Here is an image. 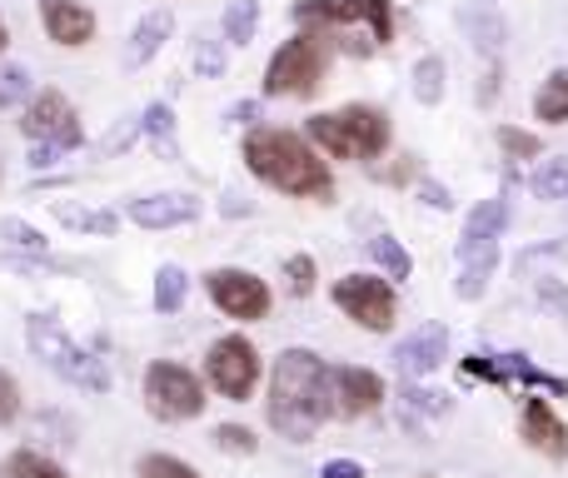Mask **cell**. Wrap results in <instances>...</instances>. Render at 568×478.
Instances as JSON below:
<instances>
[{"instance_id":"e0dca14e","label":"cell","mask_w":568,"mask_h":478,"mask_svg":"<svg viewBox=\"0 0 568 478\" xmlns=\"http://www.w3.org/2000/svg\"><path fill=\"white\" fill-rule=\"evenodd\" d=\"M504 230H509V200H504V195L484 200V205L474 210L469 220H464V235H459V260H464V254H479V250H489V244H499Z\"/></svg>"},{"instance_id":"d590c367","label":"cell","mask_w":568,"mask_h":478,"mask_svg":"<svg viewBox=\"0 0 568 478\" xmlns=\"http://www.w3.org/2000/svg\"><path fill=\"white\" fill-rule=\"evenodd\" d=\"M0 240L16 244V250H26V254H45V235L30 230L26 220H6V225H0Z\"/></svg>"},{"instance_id":"52a82bcc","label":"cell","mask_w":568,"mask_h":478,"mask_svg":"<svg viewBox=\"0 0 568 478\" xmlns=\"http://www.w3.org/2000/svg\"><path fill=\"white\" fill-rule=\"evenodd\" d=\"M334 304H339L344 319H354L359 329L384 334L399 314V299H394V284L379 279V274H344L334 284Z\"/></svg>"},{"instance_id":"30bf717a","label":"cell","mask_w":568,"mask_h":478,"mask_svg":"<svg viewBox=\"0 0 568 478\" xmlns=\"http://www.w3.org/2000/svg\"><path fill=\"white\" fill-rule=\"evenodd\" d=\"M205 289H210V299L230 314V319H245V324L265 319L270 304H275L270 299V284L260 279V274H250V269H210Z\"/></svg>"},{"instance_id":"ac0fdd59","label":"cell","mask_w":568,"mask_h":478,"mask_svg":"<svg viewBox=\"0 0 568 478\" xmlns=\"http://www.w3.org/2000/svg\"><path fill=\"white\" fill-rule=\"evenodd\" d=\"M170 30H175V16H170V10H150V16H140L135 35H130V45H125V70L150 65V60L165 50Z\"/></svg>"},{"instance_id":"74e56055","label":"cell","mask_w":568,"mask_h":478,"mask_svg":"<svg viewBox=\"0 0 568 478\" xmlns=\"http://www.w3.org/2000/svg\"><path fill=\"white\" fill-rule=\"evenodd\" d=\"M284 279H290V294H310L314 289V260L310 254H290V260H284Z\"/></svg>"},{"instance_id":"ba28073f","label":"cell","mask_w":568,"mask_h":478,"mask_svg":"<svg viewBox=\"0 0 568 478\" xmlns=\"http://www.w3.org/2000/svg\"><path fill=\"white\" fill-rule=\"evenodd\" d=\"M205 379H210V389L225 394V399H250L260 384V349L245 334H225V339H215V349L205 354Z\"/></svg>"},{"instance_id":"7402d4cb","label":"cell","mask_w":568,"mask_h":478,"mask_svg":"<svg viewBox=\"0 0 568 478\" xmlns=\"http://www.w3.org/2000/svg\"><path fill=\"white\" fill-rule=\"evenodd\" d=\"M494 269H499V244H489V250L479 254H464V274H459V299H484V289H489Z\"/></svg>"},{"instance_id":"f6af8a7d","label":"cell","mask_w":568,"mask_h":478,"mask_svg":"<svg viewBox=\"0 0 568 478\" xmlns=\"http://www.w3.org/2000/svg\"><path fill=\"white\" fill-rule=\"evenodd\" d=\"M6 45H10V30H6V16H0V55H6Z\"/></svg>"},{"instance_id":"e575fe53","label":"cell","mask_w":568,"mask_h":478,"mask_svg":"<svg viewBox=\"0 0 568 478\" xmlns=\"http://www.w3.org/2000/svg\"><path fill=\"white\" fill-rule=\"evenodd\" d=\"M359 10L374 40H394V0H359Z\"/></svg>"},{"instance_id":"9a60e30c","label":"cell","mask_w":568,"mask_h":478,"mask_svg":"<svg viewBox=\"0 0 568 478\" xmlns=\"http://www.w3.org/2000/svg\"><path fill=\"white\" fill-rule=\"evenodd\" d=\"M200 215V200L175 190V195H140L130 200V220L140 230H175V225H190Z\"/></svg>"},{"instance_id":"5bb4252c","label":"cell","mask_w":568,"mask_h":478,"mask_svg":"<svg viewBox=\"0 0 568 478\" xmlns=\"http://www.w3.org/2000/svg\"><path fill=\"white\" fill-rule=\"evenodd\" d=\"M40 26L65 50L90 45V35H95V16H90L80 0H40Z\"/></svg>"},{"instance_id":"8d00e7d4","label":"cell","mask_w":568,"mask_h":478,"mask_svg":"<svg viewBox=\"0 0 568 478\" xmlns=\"http://www.w3.org/2000/svg\"><path fill=\"white\" fill-rule=\"evenodd\" d=\"M215 444H220L225 454H255V449H260L255 434H250L245 424H220V429H215Z\"/></svg>"},{"instance_id":"8992f818","label":"cell","mask_w":568,"mask_h":478,"mask_svg":"<svg viewBox=\"0 0 568 478\" xmlns=\"http://www.w3.org/2000/svg\"><path fill=\"white\" fill-rule=\"evenodd\" d=\"M145 409L165 424H185L205 409V384H200L185 364L155 359L145 369Z\"/></svg>"},{"instance_id":"ffe728a7","label":"cell","mask_w":568,"mask_h":478,"mask_svg":"<svg viewBox=\"0 0 568 478\" xmlns=\"http://www.w3.org/2000/svg\"><path fill=\"white\" fill-rule=\"evenodd\" d=\"M140 125H145V140L150 150H155L160 160H180V135H175V110L165 105V100H155V105L140 115Z\"/></svg>"},{"instance_id":"d6986e66","label":"cell","mask_w":568,"mask_h":478,"mask_svg":"<svg viewBox=\"0 0 568 478\" xmlns=\"http://www.w3.org/2000/svg\"><path fill=\"white\" fill-rule=\"evenodd\" d=\"M444 414H449V399H444V394H434V389H409V384H404L399 424H404L409 434H429V424L444 419Z\"/></svg>"},{"instance_id":"4fadbf2b","label":"cell","mask_w":568,"mask_h":478,"mask_svg":"<svg viewBox=\"0 0 568 478\" xmlns=\"http://www.w3.org/2000/svg\"><path fill=\"white\" fill-rule=\"evenodd\" d=\"M444 354H449V329H444V324H419V329L404 334V344L394 349V364H399L404 379H424V374H434L444 364Z\"/></svg>"},{"instance_id":"7a4b0ae2","label":"cell","mask_w":568,"mask_h":478,"mask_svg":"<svg viewBox=\"0 0 568 478\" xmlns=\"http://www.w3.org/2000/svg\"><path fill=\"white\" fill-rule=\"evenodd\" d=\"M245 165L255 180H265L280 195H300V200H329L334 195V175L320 160V150L294 130H250L245 135Z\"/></svg>"},{"instance_id":"cb8c5ba5","label":"cell","mask_w":568,"mask_h":478,"mask_svg":"<svg viewBox=\"0 0 568 478\" xmlns=\"http://www.w3.org/2000/svg\"><path fill=\"white\" fill-rule=\"evenodd\" d=\"M60 225L65 230H80V235H115L120 230V215L110 210H80V205H55Z\"/></svg>"},{"instance_id":"f546056e","label":"cell","mask_w":568,"mask_h":478,"mask_svg":"<svg viewBox=\"0 0 568 478\" xmlns=\"http://www.w3.org/2000/svg\"><path fill=\"white\" fill-rule=\"evenodd\" d=\"M6 474L10 478H65V469H60L55 459H45V454H36V449H16V454H10Z\"/></svg>"},{"instance_id":"ee69618b","label":"cell","mask_w":568,"mask_h":478,"mask_svg":"<svg viewBox=\"0 0 568 478\" xmlns=\"http://www.w3.org/2000/svg\"><path fill=\"white\" fill-rule=\"evenodd\" d=\"M60 155H65L60 145H36V150H30V165H36V170H50Z\"/></svg>"},{"instance_id":"f35d334b","label":"cell","mask_w":568,"mask_h":478,"mask_svg":"<svg viewBox=\"0 0 568 478\" xmlns=\"http://www.w3.org/2000/svg\"><path fill=\"white\" fill-rule=\"evenodd\" d=\"M16 419H20V384L0 369V429H6V424H16Z\"/></svg>"},{"instance_id":"d4e9b609","label":"cell","mask_w":568,"mask_h":478,"mask_svg":"<svg viewBox=\"0 0 568 478\" xmlns=\"http://www.w3.org/2000/svg\"><path fill=\"white\" fill-rule=\"evenodd\" d=\"M185 294H190V274L180 264H165L155 274V309L160 314H180L185 309Z\"/></svg>"},{"instance_id":"1f68e13d","label":"cell","mask_w":568,"mask_h":478,"mask_svg":"<svg viewBox=\"0 0 568 478\" xmlns=\"http://www.w3.org/2000/svg\"><path fill=\"white\" fill-rule=\"evenodd\" d=\"M135 478H200L195 469H190L185 459H175V454H145L140 459V469Z\"/></svg>"},{"instance_id":"9c48e42d","label":"cell","mask_w":568,"mask_h":478,"mask_svg":"<svg viewBox=\"0 0 568 478\" xmlns=\"http://www.w3.org/2000/svg\"><path fill=\"white\" fill-rule=\"evenodd\" d=\"M20 130H26V140H36V145H60V150H75L80 140H85L75 105H70L60 90H40L26 105V115H20Z\"/></svg>"},{"instance_id":"7bdbcfd3","label":"cell","mask_w":568,"mask_h":478,"mask_svg":"<svg viewBox=\"0 0 568 478\" xmlns=\"http://www.w3.org/2000/svg\"><path fill=\"white\" fill-rule=\"evenodd\" d=\"M230 120H235V125H255V120H260V100H240V105H230Z\"/></svg>"},{"instance_id":"d6a6232c","label":"cell","mask_w":568,"mask_h":478,"mask_svg":"<svg viewBox=\"0 0 568 478\" xmlns=\"http://www.w3.org/2000/svg\"><path fill=\"white\" fill-rule=\"evenodd\" d=\"M190 60H195V70H200V75H210V80H215V75H225V65H230V55H225V40H210V35H200V40H195V55H190Z\"/></svg>"},{"instance_id":"7c38bea8","label":"cell","mask_w":568,"mask_h":478,"mask_svg":"<svg viewBox=\"0 0 568 478\" xmlns=\"http://www.w3.org/2000/svg\"><path fill=\"white\" fill-rule=\"evenodd\" d=\"M519 434H524V444H529L534 454H544V459H554V464L568 459V424L549 409V399H539V394H529V399H524Z\"/></svg>"},{"instance_id":"44dd1931","label":"cell","mask_w":568,"mask_h":478,"mask_svg":"<svg viewBox=\"0 0 568 478\" xmlns=\"http://www.w3.org/2000/svg\"><path fill=\"white\" fill-rule=\"evenodd\" d=\"M294 20L300 26H354V20H364V10L359 0H300Z\"/></svg>"},{"instance_id":"60d3db41","label":"cell","mask_w":568,"mask_h":478,"mask_svg":"<svg viewBox=\"0 0 568 478\" xmlns=\"http://www.w3.org/2000/svg\"><path fill=\"white\" fill-rule=\"evenodd\" d=\"M320 478H364V469H359L354 459H329V464L320 469Z\"/></svg>"},{"instance_id":"3957f363","label":"cell","mask_w":568,"mask_h":478,"mask_svg":"<svg viewBox=\"0 0 568 478\" xmlns=\"http://www.w3.org/2000/svg\"><path fill=\"white\" fill-rule=\"evenodd\" d=\"M304 135L334 160H379L389 150V115L379 105H344L329 115H310Z\"/></svg>"},{"instance_id":"2e32d148","label":"cell","mask_w":568,"mask_h":478,"mask_svg":"<svg viewBox=\"0 0 568 478\" xmlns=\"http://www.w3.org/2000/svg\"><path fill=\"white\" fill-rule=\"evenodd\" d=\"M459 30L474 40V50H484L489 60H499L504 40H509V26H504V16L489 6V0H464L459 6Z\"/></svg>"},{"instance_id":"603a6c76","label":"cell","mask_w":568,"mask_h":478,"mask_svg":"<svg viewBox=\"0 0 568 478\" xmlns=\"http://www.w3.org/2000/svg\"><path fill=\"white\" fill-rule=\"evenodd\" d=\"M534 120L544 125H568V70H554L534 95Z\"/></svg>"},{"instance_id":"5b68a950","label":"cell","mask_w":568,"mask_h":478,"mask_svg":"<svg viewBox=\"0 0 568 478\" xmlns=\"http://www.w3.org/2000/svg\"><path fill=\"white\" fill-rule=\"evenodd\" d=\"M324 60H329V45H324V30H300L294 40L270 55L265 65V95L270 100H310L320 90Z\"/></svg>"},{"instance_id":"bcb514c9","label":"cell","mask_w":568,"mask_h":478,"mask_svg":"<svg viewBox=\"0 0 568 478\" xmlns=\"http://www.w3.org/2000/svg\"><path fill=\"white\" fill-rule=\"evenodd\" d=\"M424 478H434V474H424Z\"/></svg>"},{"instance_id":"6da1fadb","label":"cell","mask_w":568,"mask_h":478,"mask_svg":"<svg viewBox=\"0 0 568 478\" xmlns=\"http://www.w3.org/2000/svg\"><path fill=\"white\" fill-rule=\"evenodd\" d=\"M329 364L314 349H284L275 374H270V424L290 444H310L320 434V424L329 419Z\"/></svg>"},{"instance_id":"4dcf8cb0","label":"cell","mask_w":568,"mask_h":478,"mask_svg":"<svg viewBox=\"0 0 568 478\" xmlns=\"http://www.w3.org/2000/svg\"><path fill=\"white\" fill-rule=\"evenodd\" d=\"M499 150L509 160H539L544 155L539 135H529V130H519V125H499Z\"/></svg>"},{"instance_id":"277c9868","label":"cell","mask_w":568,"mask_h":478,"mask_svg":"<svg viewBox=\"0 0 568 478\" xmlns=\"http://www.w3.org/2000/svg\"><path fill=\"white\" fill-rule=\"evenodd\" d=\"M26 339H30V349H36V359H45L65 384H75V389H85V394H110V369L90 349H80V344L60 329V319L30 314Z\"/></svg>"},{"instance_id":"f1b7e54d","label":"cell","mask_w":568,"mask_h":478,"mask_svg":"<svg viewBox=\"0 0 568 478\" xmlns=\"http://www.w3.org/2000/svg\"><path fill=\"white\" fill-rule=\"evenodd\" d=\"M534 195L539 200H568V155H559V160H544L539 170H534Z\"/></svg>"},{"instance_id":"b9f144b4","label":"cell","mask_w":568,"mask_h":478,"mask_svg":"<svg viewBox=\"0 0 568 478\" xmlns=\"http://www.w3.org/2000/svg\"><path fill=\"white\" fill-rule=\"evenodd\" d=\"M539 299L568 314V289H559V279H539Z\"/></svg>"},{"instance_id":"ab89813d","label":"cell","mask_w":568,"mask_h":478,"mask_svg":"<svg viewBox=\"0 0 568 478\" xmlns=\"http://www.w3.org/2000/svg\"><path fill=\"white\" fill-rule=\"evenodd\" d=\"M419 200H424L429 210H454V195H449L444 185H434V180H424V185H419Z\"/></svg>"},{"instance_id":"484cf974","label":"cell","mask_w":568,"mask_h":478,"mask_svg":"<svg viewBox=\"0 0 568 478\" xmlns=\"http://www.w3.org/2000/svg\"><path fill=\"white\" fill-rule=\"evenodd\" d=\"M260 30V0H230L225 10V45H250Z\"/></svg>"},{"instance_id":"8fae6325","label":"cell","mask_w":568,"mask_h":478,"mask_svg":"<svg viewBox=\"0 0 568 478\" xmlns=\"http://www.w3.org/2000/svg\"><path fill=\"white\" fill-rule=\"evenodd\" d=\"M324 394H329V419H359V414H374L384 404V379L374 369L329 364Z\"/></svg>"},{"instance_id":"83f0119b","label":"cell","mask_w":568,"mask_h":478,"mask_svg":"<svg viewBox=\"0 0 568 478\" xmlns=\"http://www.w3.org/2000/svg\"><path fill=\"white\" fill-rule=\"evenodd\" d=\"M369 254H374V264L384 269V279H409L414 274V260H409V250H404L399 240H389V235L369 240Z\"/></svg>"},{"instance_id":"836d02e7","label":"cell","mask_w":568,"mask_h":478,"mask_svg":"<svg viewBox=\"0 0 568 478\" xmlns=\"http://www.w3.org/2000/svg\"><path fill=\"white\" fill-rule=\"evenodd\" d=\"M30 95V70L26 65H0V110L20 105Z\"/></svg>"},{"instance_id":"4316f807","label":"cell","mask_w":568,"mask_h":478,"mask_svg":"<svg viewBox=\"0 0 568 478\" xmlns=\"http://www.w3.org/2000/svg\"><path fill=\"white\" fill-rule=\"evenodd\" d=\"M444 55H419V65H414V100L419 105H439L444 100Z\"/></svg>"}]
</instances>
